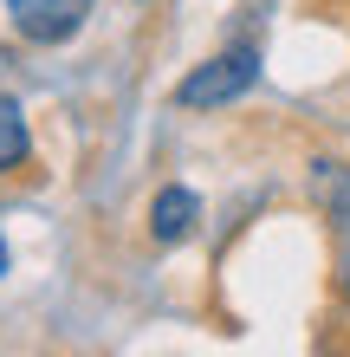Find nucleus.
Listing matches in <instances>:
<instances>
[{
	"label": "nucleus",
	"mask_w": 350,
	"mask_h": 357,
	"mask_svg": "<svg viewBox=\"0 0 350 357\" xmlns=\"http://www.w3.org/2000/svg\"><path fill=\"white\" fill-rule=\"evenodd\" d=\"M253 85H260V46H228V52L201 59V66L182 78L175 104L182 111H228V104H240Z\"/></svg>",
	"instance_id": "obj_1"
},
{
	"label": "nucleus",
	"mask_w": 350,
	"mask_h": 357,
	"mask_svg": "<svg viewBox=\"0 0 350 357\" xmlns=\"http://www.w3.org/2000/svg\"><path fill=\"white\" fill-rule=\"evenodd\" d=\"M312 195L331 227V260H337V292L350 299V162H312Z\"/></svg>",
	"instance_id": "obj_2"
},
{
	"label": "nucleus",
	"mask_w": 350,
	"mask_h": 357,
	"mask_svg": "<svg viewBox=\"0 0 350 357\" xmlns=\"http://www.w3.org/2000/svg\"><path fill=\"white\" fill-rule=\"evenodd\" d=\"M97 0H7V20L19 39H33V46H65V39L85 33Z\"/></svg>",
	"instance_id": "obj_3"
},
{
	"label": "nucleus",
	"mask_w": 350,
	"mask_h": 357,
	"mask_svg": "<svg viewBox=\"0 0 350 357\" xmlns=\"http://www.w3.org/2000/svg\"><path fill=\"white\" fill-rule=\"evenodd\" d=\"M195 221H201V195H195V188H182V182H169L150 202V241L156 247H182V241L195 234Z\"/></svg>",
	"instance_id": "obj_4"
},
{
	"label": "nucleus",
	"mask_w": 350,
	"mask_h": 357,
	"mask_svg": "<svg viewBox=\"0 0 350 357\" xmlns=\"http://www.w3.org/2000/svg\"><path fill=\"white\" fill-rule=\"evenodd\" d=\"M26 156H33V130H26V117H19V104L0 98V176H13Z\"/></svg>",
	"instance_id": "obj_5"
},
{
	"label": "nucleus",
	"mask_w": 350,
	"mask_h": 357,
	"mask_svg": "<svg viewBox=\"0 0 350 357\" xmlns=\"http://www.w3.org/2000/svg\"><path fill=\"white\" fill-rule=\"evenodd\" d=\"M0 273H7V234H0Z\"/></svg>",
	"instance_id": "obj_6"
},
{
	"label": "nucleus",
	"mask_w": 350,
	"mask_h": 357,
	"mask_svg": "<svg viewBox=\"0 0 350 357\" xmlns=\"http://www.w3.org/2000/svg\"><path fill=\"white\" fill-rule=\"evenodd\" d=\"M143 7H150V0H143Z\"/></svg>",
	"instance_id": "obj_7"
}]
</instances>
